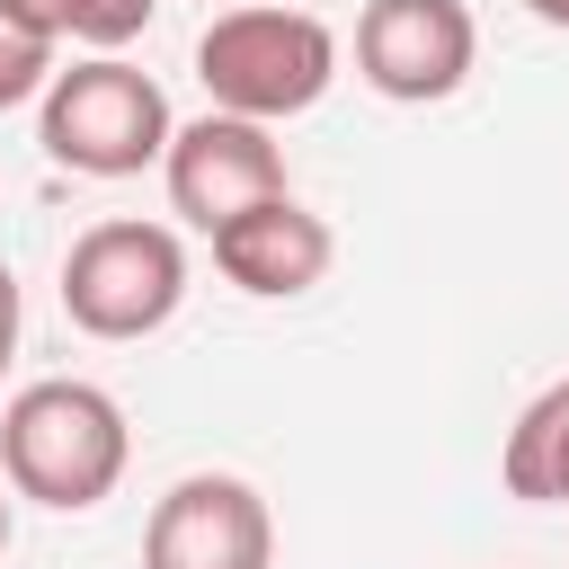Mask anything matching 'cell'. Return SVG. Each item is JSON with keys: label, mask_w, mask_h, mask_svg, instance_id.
Masks as SVG:
<instances>
[{"label": "cell", "mask_w": 569, "mask_h": 569, "mask_svg": "<svg viewBox=\"0 0 569 569\" xmlns=\"http://www.w3.org/2000/svg\"><path fill=\"white\" fill-rule=\"evenodd\" d=\"M124 462H133V427H124L116 391H98L80 373H44L0 409V480L53 516L107 507Z\"/></svg>", "instance_id": "6da1fadb"}, {"label": "cell", "mask_w": 569, "mask_h": 569, "mask_svg": "<svg viewBox=\"0 0 569 569\" xmlns=\"http://www.w3.org/2000/svg\"><path fill=\"white\" fill-rule=\"evenodd\" d=\"M196 80L222 116H249V124H284L302 107L329 98L338 80V36L311 18V9H284V0H240V9H213V27L196 36Z\"/></svg>", "instance_id": "7a4b0ae2"}, {"label": "cell", "mask_w": 569, "mask_h": 569, "mask_svg": "<svg viewBox=\"0 0 569 569\" xmlns=\"http://www.w3.org/2000/svg\"><path fill=\"white\" fill-rule=\"evenodd\" d=\"M36 142L71 178H142L169 160L178 116L151 71H133L124 53H89V62L53 71V89L36 98Z\"/></svg>", "instance_id": "3957f363"}, {"label": "cell", "mask_w": 569, "mask_h": 569, "mask_svg": "<svg viewBox=\"0 0 569 569\" xmlns=\"http://www.w3.org/2000/svg\"><path fill=\"white\" fill-rule=\"evenodd\" d=\"M178 302H187V249H178L169 222L116 213V222H89L62 249V311H71V329H89L107 347L169 329Z\"/></svg>", "instance_id": "277c9868"}, {"label": "cell", "mask_w": 569, "mask_h": 569, "mask_svg": "<svg viewBox=\"0 0 569 569\" xmlns=\"http://www.w3.org/2000/svg\"><path fill=\"white\" fill-rule=\"evenodd\" d=\"M480 18L471 0H365L356 9V80L391 107H436L471 80Z\"/></svg>", "instance_id": "5b68a950"}, {"label": "cell", "mask_w": 569, "mask_h": 569, "mask_svg": "<svg viewBox=\"0 0 569 569\" xmlns=\"http://www.w3.org/2000/svg\"><path fill=\"white\" fill-rule=\"evenodd\" d=\"M160 178H169V213L187 231H204V240L222 222H240L249 204L293 196L284 187V151H276V124H249V116H222V107H204L196 124H178Z\"/></svg>", "instance_id": "8992f818"}, {"label": "cell", "mask_w": 569, "mask_h": 569, "mask_svg": "<svg viewBox=\"0 0 569 569\" xmlns=\"http://www.w3.org/2000/svg\"><path fill=\"white\" fill-rule=\"evenodd\" d=\"M142 569H276V516L240 471H187L142 516Z\"/></svg>", "instance_id": "52a82bcc"}, {"label": "cell", "mask_w": 569, "mask_h": 569, "mask_svg": "<svg viewBox=\"0 0 569 569\" xmlns=\"http://www.w3.org/2000/svg\"><path fill=\"white\" fill-rule=\"evenodd\" d=\"M329 258H338V231H329L302 196L249 204L240 222L213 231V267H222L240 293H258V302H293V293H311V284L329 276Z\"/></svg>", "instance_id": "ba28073f"}, {"label": "cell", "mask_w": 569, "mask_h": 569, "mask_svg": "<svg viewBox=\"0 0 569 569\" xmlns=\"http://www.w3.org/2000/svg\"><path fill=\"white\" fill-rule=\"evenodd\" d=\"M498 480H507V498H525V507H569V373L542 382V391L516 409V427H507V445H498Z\"/></svg>", "instance_id": "9c48e42d"}, {"label": "cell", "mask_w": 569, "mask_h": 569, "mask_svg": "<svg viewBox=\"0 0 569 569\" xmlns=\"http://www.w3.org/2000/svg\"><path fill=\"white\" fill-rule=\"evenodd\" d=\"M53 53H62V44H44L36 27H18V18L0 9V116L53 89Z\"/></svg>", "instance_id": "30bf717a"}, {"label": "cell", "mask_w": 569, "mask_h": 569, "mask_svg": "<svg viewBox=\"0 0 569 569\" xmlns=\"http://www.w3.org/2000/svg\"><path fill=\"white\" fill-rule=\"evenodd\" d=\"M160 18V0H80V18H71V36L89 44V53H124L142 27Z\"/></svg>", "instance_id": "8fae6325"}, {"label": "cell", "mask_w": 569, "mask_h": 569, "mask_svg": "<svg viewBox=\"0 0 569 569\" xmlns=\"http://www.w3.org/2000/svg\"><path fill=\"white\" fill-rule=\"evenodd\" d=\"M0 9H9L18 27H36L44 44H62V36H71V18H80V0H0Z\"/></svg>", "instance_id": "7c38bea8"}, {"label": "cell", "mask_w": 569, "mask_h": 569, "mask_svg": "<svg viewBox=\"0 0 569 569\" xmlns=\"http://www.w3.org/2000/svg\"><path fill=\"white\" fill-rule=\"evenodd\" d=\"M18 329H27V311H18V276H9V258H0V373H9V356H18Z\"/></svg>", "instance_id": "4fadbf2b"}, {"label": "cell", "mask_w": 569, "mask_h": 569, "mask_svg": "<svg viewBox=\"0 0 569 569\" xmlns=\"http://www.w3.org/2000/svg\"><path fill=\"white\" fill-rule=\"evenodd\" d=\"M516 9H525V18H542V27H560V36H569V0H516Z\"/></svg>", "instance_id": "5bb4252c"}, {"label": "cell", "mask_w": 569, "mask_h": 569, "mask_svg": "<svg viewBox=\"0 0 569 569\" xmlns=\"http://www.w3.org/2000/svg\"><path fill=\"white\" fill-rule=\"evenodd\" d=\"M9 498H18V489H0V551H9Z\"/></svg>", "instance_id": "9a60e30c"}, {"label": "cell", "mask_w": 569, "mask_h": 569, "mask_svg": "<svg viewBox=\"0 0 569 569\" xmlns=\"http://www.w3.org/2000/svg\"><path fill=\"white\" fill-rule=\"evenodd\" d=\"M231 9H240V0H231Z\"/></svg>", "instance_id": "2e32d148"}]
</instances>
